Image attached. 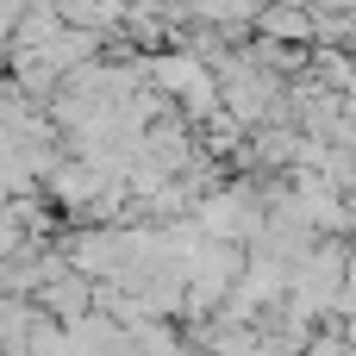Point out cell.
I'll return each mask as SVG.
<instances>
[{
  "instance_id": "obj_1",
  "label": "cell",
  "mask_w": 356,
  "mask_h": 356,
  "mask_svg": "<svg viewBox=\"0 0 356 356\" xmlns=\"http://www.w3.org/2000/svg\"><path fill=\"white\" fill-rule=\"evenodd\" d=\"M257 31H263L269 44L307 50V44H313V6H263V13H257Z\"/></svg>"
}]
</instances>
